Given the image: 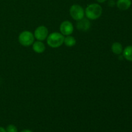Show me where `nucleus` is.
<instances>
[{"instance_id":"f257e3e1","label":"nucleus","mask_w":132,"mask_h":132,"mask_svg":"<svg viewBox=\"0 0 132 132\" xmlns=\"http://www.w3.org/2000/svg\"><path fill=\"white\" fill-rule=\"evenodd\" d=\"M85 15L88 19L95 20L101 16L103 14V8L99 4L92 3L88 5L85 10Z\"/></svg>"},{"instance_id":"f03ea898","label":"nucleus","mask_w":132,"mask_h":132,"mask_svg":"<svg viewBox=\"0 0 132 132\" xmlns=\"http://www.w3.org/2000/svg\"><path fill=\"white\" fill-rule=\"evenodd\" d=\"M46 39V42L49 46L53 48H57L64 43V36L59 32H52L48 34Z\"/></svg>"},{"instance_id":"7ed1b4c3","label":"nucleus","mask_w":132,"mask_h":132,"mask_svg":"<svg viewBox=\"0 0 132 132\" xmlns=\"http://www.w3.org/2000/svg\"><path fill=\"white\" fill-rule=\"evenodd\" d=\"M34 36L31 32L25 30L22 32L18 37L19 43L23 46H30L34 42Z\"/></svg>"},{"instance_id":"20e7f679","label":"nucleus","mask_w":132,"mask_h":132,"mask_svg":"<svg viewBox=\"0 0 132 132\" xmlns=\"http://www.w3.org/2000/svg\"><path fill=\"white\" fill-rule=\"evenodd\" d=\"M69 12L72 19L77 21L84 18L85 15V10L83 8L81 5L77 4H74L71 6V7L70 8Z\"/></svg>"},{"instance_id":"39448f33","label":"nucleus","mask_w":132,"mask_h":132,"mask_svg":"<svg viewBox=\"0 0 132 132\" xmlns=\"http://www.w3.org/2000/svg\"><path fill=\"white\" fill-rule=\"evenodd\" d=\"M34 36L37 41H43L47 38L48 36V30L45 26H39L35 30Z\"/></svg>"},{"instance_id":"423d86ee","label":"nucleus","mask_w":132,"mask_h":132,"mask_svg":"<svg viewBox=\"0 0 132 132\" xmlns=\"http://www.w3.org/2000/svg\"><path fill=\"white\" fill-rule=\"evenodd\" d=\"M59 30L63 36H70L73 32V26L69 21H64L60 24Z\"/></svg>"},{"instance_id":"0eeeda50","label":"nucleus","mask_w":132,"mask_h":132,"mask_svg":"<svg viewBox=\"0 0 132 132\" xmlns=\"http://www.w3.org/2000/svg\"><path fill=\"white\" fill-rule=\"evenodd\" d=\"M77 30L82 32H86L91 27V23H90L89 19L86 18H82L81 20L78 21L76 24Z\"/></svg>"},{"instance_id":"6e6552de","label":"nucleus","mask_w":132,"mask_h":132,"mask_svg":"<svg viewBox=\"0 0 132 132\" xmlns=\"http://www.w3.org/2000/svg\"><path fill=\"white\" fill-rule=\"evenodd\" d=\"M32 49L37 54H42L46 50V46L42 41H37L32 44Z\"/></svg>"},{"instance_id":"1a4fd4ad","label":"nucleus","mask_w":132,"mask_h":132,"mask_svg":"<svg viewBox=\"0 0 132 132\" xmlns=\"http://www.w3.org/2000/svg\"><path fill=\"white\" fill-rule=\"evenodd\" d=\"M116 5L121 10H126L131 6V0H117Z\"/></svg>"},{"instance_id":"9d476101","label":"nucleus","mask_w":132,"mask_h":132,"mask_svg":"<svg viewBox=\"0 0 132 132\" xmlns=\"http://www.w3.org/2000/svg\"><path fill=\"white\" fill-rule=\"evenodd\" d=\"M112 51L113 54H116V55H120L122 54L123 52V48H122V45H121L120 43L119 42H115L112 44Z\"/></svg>"},{"instance_id":"9b49d317","label":"nucleus","mask_w":132,"mask_h":132,"mask_svg":"<svg viewBox=\"0 0 132 132\" xmlns=\"http://www.w3.org/2000/svg\"><path fill=\"white\" fill-rule=\"evenodd\" d=\"M123 57L128 61L132 62V46L130 45L123 50Z\"/></svg>"},{"instance_id":"f8f14e48","label":"nucleus","mask_w":132,"mask_h":132,"mask_svg":"<svg viewBox=\"0 0 132 132\" xmlns=\"http://www.w3.org/2000/svg\"><path fill=\"white\" fill-rule=\"evenodd\" d=\"M64 44L68 47H72L76 44V39L74 37L72 36H67L64 37Z\"/></svg>"},{"instance_id":"ddd939ff","label":"nucleus","mask_w":132,"mask_h":132,"mask_svg":"<svg viewBox=\"0 0 132 132\" xmlns=\"http://www.w3.org/2000/svg\"><path fill=\"white\" fill-rule=\"evenodd\" d=\"M6 132H18V128L14 125H8L6 128Z\"/></svg>"},{"instance_id":"4468645a","label":"nucleus","mask_w":132,"mask_h":132,"mask_svg":"<svg viewBox=\"0 0 132 132\" xmlns=\"http://www.w3.org/2000/svg\"><path fill=\"white\" fill-rule=\"evenodd\" d=\"M116 2H115L114 0H110L109 1H108V5H109L110 6H111V7H113V6H115V5H116Z\"/></svg>"},{"instance_id":"2eb2a0df","label":"nucleus","mask_w":132,"mask_h":132,"mask_svg":"<svg viewBox=\"0 0 132 132\" xmlns=\"http://www.w3.org/2000/svg\"><path fill=\"white\" fill-rule=\"evenodd\" d=\"M0 132H6V129H5L4 128L0 126Z\"/></svg>"},{"instance_id":"dca6fc26","label":"nucleus","mask_w":132,"mask_h":132,"mask_svg":"<svg viewBox=\"0 0 132 132\" xmlns=\"http://www.w3.org/2000/svg\"><path fill=\"white\" fill-rule=\"evenodd\" d=\"M96 1H97L99 3H104L106 1V0H96Z\"/></svg>"},{"instance_id":"f3484780","label":"nucleus","mask_w":132,"mask_h":132,"mask_svg":"<svg viewBox=\"0 0 132 132\" xmlns=\"http://www.w3.org/2000/svg\"><path fill=\"white\" fill-rule=\"evenodd\" d=\"M20 132H33L32 131H31V130H22V131H21Z\"/></svg>"}]
</instances>
